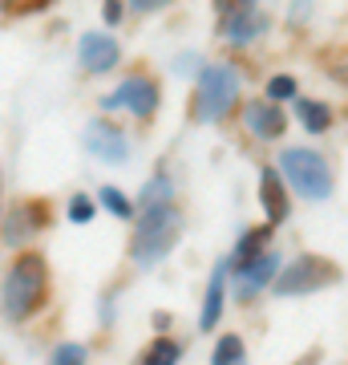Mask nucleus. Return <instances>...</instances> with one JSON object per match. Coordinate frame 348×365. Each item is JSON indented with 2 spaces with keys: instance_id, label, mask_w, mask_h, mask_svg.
I'll return each mask as SVG.
<instances>
[{
  "instance_id": "393cba45",
  "label": "nucleus",
  "mask_w": 348,
  "mask_h": 365,
  "mask_svg": "<svg viewBox=\"0 0 348 365\" xmlns=\"http://www.w3.org/2000/svg\"><path fill=\"white\" fill-rule=\"evenodd\" d=\"M102 16H105V25H117V21L126 16V4H122V0H105Z\"/></svg>"
},
{
  "instance_id": "f257e3e1",
  "label": "nucleus",
  "mask_w": 348,
  "mask_h": 365,
  "mask_svg": "<svg viewBox=\"0 0 348 365\" xmlns=\"http://www.w3.org/2000/svg\"><path fill=\"white\" fill-rule=\"evenodd\" d=\"M49 292V264L41 252H21V260L4 276V317L9 321H28L45 304Z\"/></svg>"
},
{
  "instance_id": "dca6fc26",
  "label": "nucleus",
  "mask_w": 348,
  "mask_h": 365,
  "mask_svg": "<svg viewBox=\"0 0 348 365\" xmlns=\"http://www.w3.org/2000/svg\"><path fill=\"white\" fill-rule=\"evenodd\" d=\"M182 357V345L179 341H170V337H158L150 349H146V357H142V365H174Z\"/></svg>"
},
{
  "instance_id": "f3484780",
  "label": "nucleus",
  "mask_w": 348,
  "mask_h": 365,
  "mask_svg": "<svg viewBox=\"0 0 348 365\" xmlns=\"http://www.w3.org/2000/svg\"><path fill=\"white\" fill-rule=\"evenodd\" d=\"M211 365H247V353H243V341L235 337H219V345H215V357H211Z\"/></svg>"
},
{
  "instance_id": "aec40b11",
  "label": "nucleus",
  "mask_w": 348,
  "mask_h": 365,
  "mask_svg": "<svg viewBox=\"0 0 348 365\" xmlns=\"http://www.w3.org/2000/svg\"><path fill=\"white\" fill-rule=\"evenodd\" d=\"M167 199H174V182H170L167 175H158L154 182H146L142 203H138V207H150V203H167Z\"/></svg>"
},
{
  "instance_id": "9d476101",
  "label": "nucleus",
  "mask_w": 348,
  "mask_h": 365,
  "mask_svg": "<svg viewBox=\"0 0 348 365\" xmlns=\"http://www.w3.org/2000/svg\"><path fill=\"white\" fill-rule=\"evenodd\" d=\"M45 203H25V207H16L9 220H0V235H4V244H25L28 235L37 232L41 223H45Z\"/></svg>"
},
{
  "instance_id": "f8f14e48",
  "label": "nucleus",
  "mask_w": 348,
  "mask_h": 365,
  "mask_svg": "<svg viewBox=\"0 0 348 365\" xmlns=\"http://www.w3.org/2000/svg\"><path fill=\"white\" fill-rule=\"evenodd\" d=\"M263 29H268V21H263L255 9H235V13H227V21H223V33L231 37V45H251Z\"/></svg>"
},
{
  "instance_id": "b1692460",
  "label": "nucleus",
  "mask_w": 348,
  "mask_h": 365,
  "mask_svg": "<svg viewBox=\"0 0 348 365\" xmlns=\"http://www.w3.org/2000/svg\"><path fill=\"white\" fill-rule=\"evenodd\" d=\"M0 4H4V13H41V9H45V4H49V0H0Z\"/></svg>"
},
{
  "instance_id": "7ed1b4c3",
  "label": "nucleus",
  "mask_w": 348,
  "mask_h": 365,
  "mask_svg": "<svg viewBox=\"0 0 348 365\" xmlns=\"http://www.w3.org/2000/svg\"><path fill=\"white\" fill-rule=\"evenodd\" d=\"M239 69L235 66H206L199 73V93H194V114L199 122H219L231 114L235 98H239Z\"/></svg>"
},
{
  "instance_id": "0eeeda50",
  "label": "nucleus",
  "mask_w": 348,
  "mask_h": 365,
  "mask_svg": "<svg viewBox=\"0 0 348 365\" xmlns=\"http://www.w3.org/2000/svg\"><path fill=\"white\" fill-rule=\"evenodd\" d=\"M85 150H90L93 158H102V163H126L130 158L126 134L117 130V126H110L105 118H97V122L85 126Z\"/></svg>"
},
{
  "instance_id": "6e6552de",
  "label": "nucleus",
  "mask_w": 348,
  "mask_h": 365,
  "mask_svg": "<svg viewBox=\"0 0 348 365\" xmlns=\"http://www.w3.org/2000/svg\"><path fill=\"white\" fill-rule=\"evenodd\" d=\"M275 272H280V256L275 252H259V256H251V260L239 264V297L251 300L263 284H271L275 280Z\"/></svg>"
},
{
  "instance_id": "5701e85b",
  "label": "nucleus",
  "mask_w": 348,
  "mask_h": 365,
  "mask_svg": "<svg viewBox=\"0 0 348 365\" xmlns=\"http://www.w3.org/2000/svg\"><path fill=\"white\" fill-rule=\"evenodd\" d=\"M93 211H97V207H93L90 195H73V199H69V220H73V223H90Z\"/></svg>"
},
{
  "instance_id": "a211bd4d",
  "label": "nucleus",
  "mask_w": 348,
  "mask_h": 365,
  "mask_svg": "<svg viewBox=\"0 0 348 365\" xmlns=\"http://www.w3.org/2000/svg\"><path fill=\"white\" fill-rule=\"evenodd\" d=\"M268 235H271V227H251V232H243V240H239V252H235V264H243V260H251V256H259Z\"/></svg>"
},
{
  "instance_id": "4be33fe9",
  "label": "nucleus",
  "mask_w": 348,
  "mask_h": 365,
  "mask_svg": "<svg viewBox=\"0 0 348 365\" xmlns=\"http://www.w3.org/2000/svg\"><path fill=\"white\" fill-rule=\"evenodd\" d=\"M85 361H90V353L81 345H57L53 349V365H85Z\"/></svg>"
},
{
  "instance_id": "20e7f679",
  "label": "nucleus",
  "mask_w": 348,
  "mask_h": 365,
  "mask_svg": "<svg viewBox=\"0 0 348 365\" xmlns=\"http://www.w3.org/2000/svg\"><path fill=\"white\" fill-rule=\"evenodd\" d=\"M280 170H284V179L292 182V191L304 199H328L332 195V170L324 163L316 150H304V146H292L280 155Z\"/></svg>"
},
{
  "instance_id": "f03ea898",
  "label": "nucleus",
  "mask_w": 348,
  "mask_h": 365,
  "mask_svg": "<svg viewBox=\"0 0 348 365\" xmlns=\"http://www.w3.org/2000/svg\"><path fill=\"white\" fill-rule=\"evenodd\" d=\"M182 235V211L174 199L167 203H150L142 207V220H138V232H134V244H130V256L138 268H150L174 248V240Z\"/></svg>"
},
{
  "instance_id": "39448f33",
  "label": "nucleus",
  "mask_w": 348,
  "mask_h": 365,
  "mask_svg": "<svg viewBox=\"0 0 348 365\" xmlns=\"http://www.w3.org/2000/svg\"><path fill=\"white\" fill-rule=\"evenodd\" d=\"M336 264L324 256H300L275 276V292L280 297H304V292H320V288L336 284Z\"/></svg>"
},
{
  "instance_id": "412c9836",
  "label": "nucleus",
  "mask_w": 348,
  "mask_h": 365,
  "mask_svg": "<svg viewBox=\"0 0 348 365\" xmlns=\"http://www.w3.org/2000/svg\"><path fill=\"white\" fill-rule=\"evenodd\" d=\"M268 98H271V102H288V98H296V78L275 73V78L268 81Z\"/></svg>"
},
{
  "instance_id": "4468645a",
  "label": "nucleus",
  "mask_w": 348,
  "mask_h": 365,
  "mask_svg": "<svg viewBox=\"0 0 348 365\" xmlns=\"http://www.w3.org/2000/svg\"><path fill=\"white\" fill-rule=\"evenodd\" d=\"M227 268H231V260H223L219 268H215V276H211V284H206V300H203V317H199V325L211 333L215 329V321L223 317V288H227Z\"/></svg>"
},
{
  "instance_id": "2eb2a0df",
  "label": "nucleus",
  "mask_w": 348,
  "mask_h": 365,
  "mask_svg": "<svg viewBox=\"0 0 348 365\" xmlns=\"http://www.w3.org/2000/svg\"><path fill=\"white\" fill-rule=\"evenodd\" d=\"M296 110H300V122H304L312 134H324L328 126H332V114H328V106L324 102H300Z\"/></svg>"
},
{
  "instance_id": "a878e982",
  "label": "nucleus",
  "mask_w": 348,
  "mask_h": 365,
  "mask_svg": "<svg viewBox=\"0 0 348 365\" xmlns=\"http://www.w3.org/2000/svg\"><path fill=\"white\" fill-rule=\"evenodd\" d=\"M304 16H308V0H296V13H292V21H296V25H300Z\"/></svg>"
},
{
  "instance_id": "6ab92c4d",
  "label": "nucleus",
  "mask_w": 348,
  "mask_h": 365,
  "mask_svg": "<svg viewBox=\"0 0 348 365\" xmlns=\"http://www.w3.org/2000/svg\"><path fill=\"white\" fill-rule=\"evenodd\" d=\"M97 199H102V207L110 211V215H117V220H134V203H130L117 187H102V195Z\"/></svg>"
},
{
  "instance_id": "ddd939ff",
  "label": "nucleus",
  "mask_w": 348,
  "mask_h": 365,
  "mask_svg": "<svg viewBox=\"0 0 348 365\" xmlns=\"http://www.w3.org/2000/svg\"><path fill=\"white\" fill-rule=\"evenodd\" d=\"M247 126L259 134V138H280L284 134V126H288V118H284V110L280 106H268V102H255V106H247Z\"/></svg>"
},
{
  "instance_id": "bb28decb",
  "label": "nucleus",
  "mask_w": 348,
  "mask_h": 365,
  "mask_svg": "<svg viewBox=\"0 0 348 365\" xmlns=\"http://www.w3.org/2000/svg\"><path fill=\"white\" fill-rule=\"evenodd\" d=\"M0 220H4V207H0Z\"/></svg>"
},
{
  "instance_id": "9b49d317",
  "label": "nucleus",
  "mask_w": 348,
  "mask_h": 365,
  "mask_svg": "<svg viewBox=\"0 0 348 365\" xmlns=\"http://www.w3.org/2000/svg\"><path fill=\"white\" fill-rule=\"evenodd\" d=\"M259 199H263V211H268V223H284L288 220V191L280 182V170L263 167L259 170Z\"/></svg>"
},
{
  "instance_id": "423d86ee",
  "label": "nucleus",
  "mask_w": 348,
  "mask_h": 365,
  "mask_svg": "<svg viewBox=\"0 0 348 365\" xmlns=\"http://www.w3.org/2000/svg\"><path fill=\"white\" fill-rule=\"evenodd\" d=\"M105 110H114V106H126L134 118H154L158 110V86L146 73H134V78H126L122 86H117L110 98H105Z\"/></svg>"
},
{
  "instance_id": "1a4fd4ad",
  "label": "nucleus",
  "mask_w": 348,
  "mask_h": 365,
  "mask_svg": "<svg viewBox=\"0 0 348 365\" xmlns=\"http://www.w3.org/2000/svg\"><path fill=\"white\" fill-rule=\"evenodd\" d=\"M117 57H122V49H117L114 37H105V33H85V37H81V66L90 69V73L114 69Z\"/></svg>"
}]
</instances>
